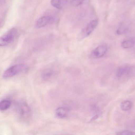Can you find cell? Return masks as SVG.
<instances>
[{
    "label": "cell",
    "mask_w": 135,
    "mask_h": 135,
    "mask_svg": "<svg viewBox=\"0 0 135 135\" xmlns=\"http://www.w3.org/2000/svg\"><path fill=\"white\" fill-rule=\"evenodd\" d=\"M54 70L50 69H48L45 70L42 74V78L44 80H48L51 78L54 74Z\"/></svg>",
    "instance_id": "8fae6325"
},
{
    "label": "cell",
    "mask_w": 135,
    "mask_h": 135,
    "mask_svg": "<svg viewBox=\"0 0 135 135\" xmlns=\"http://www.w3.org/2000/svg\"><path fill=\"white\" fill-rule=\"evenodd\" d=\"M18 35V31L16 28L9 30L0 38V46H5L8 45L15 40Z\"/></svg>",
    "instance_id": "6da1fadb"
},
{
    "label": "cell",
    "mask_w": 135,
    "mask_h": 135,
    "mask_svg": "<svg viewBox=\"0 0 135 135\" xmlns=\"http://www.w3.org/2000/svg\"><path fill=\"white\" fill-rule=\"evenodd\" d=\"M116 134L120 135H134L135 134V133L132 131H129V130H125V131H123L122 132H118Z\"/></svg>",
    "instance_id": "9a60e30c"
},
{
    "label": "cell",
    "mask_w": 135,
    "mask_h": 135,
    "mask_svg": "<svg viewBox=\"0 0 135 135\" xmlns=\"http://www.w3.org/2000/svg\"><path fill=\"white\" fill-rule=\"evenodd\" d=\"M69 111V109L67 107H58L56 110V115L59 118H65L68 115Z\"/></svg>",
    "instance_id": "ba28073f"
},
{
    "label": "cell",
    "mask_w": 135,
    "mask_h": 135,
    "mask_svg": "<svg viewBox=\"0 0 135 135\" xmlns=\"http://www.w3.org/2000/svg\"><path fill=\"white\" fill-rule=\"evenodd\" d=\"M54 21V18L51 16H43L37 20L35 23V27L37 28L45 27L52 23Z\"/></svg>",
    "instance_id": "5b68a950"
},
{
    "label": "cell",
    "mask_w": 135,
    "mask_h": 135,
    "mask_svg": "<svg viewBox=\"0 0 135 135\" xmlns=\"http://www.w3.org/2000/svg\"><path fill=\"white\" fill-rule=\"evenodd\" d=\"M98 22V20L97 19L91 20L83 29L81 35L84 37L89 36L97 27Z\"/></svg>",
    "instance_id": "277c9868"
},
{
    "label": "cell",
    "mask_w": 135,
    "mask_h": 135,
    "mask_svg": "<svg viewBox=\"0 0 135 135\" xmlns=\"http://www.w3.org/2000/svg\"><path fill=\"white\" fill-rule=\"evenodd\" d=\"M11 105V102L8 99H4L0 103V109L2 111L7 110Z\"/></svg>",
    "instance_id": "7c38bea8"
},
{
    "label": "cell",
    "mask_w": 135,
    "mask_h": 135,
    "mask_svg": "<svg viewBox=\"0 0 135 135\" xmlns=\"http://www.w3.org/2000/svg\"><path fill=\"white\" fill-rule=\"evenodd\" d=\"M85 0H71V5L73 7H78L83 3Z\"/></svg>",
    "instance_id": "5bb4252c"
},
{
    "label": "cell",
    "mask_w": 135,
    "mask_h": 135,
    "mask_svg": "<svg viewBox=\"0 0 135 135\" xmlns=\"http://www.w3.org/2000/svg\"><path fill=\"white\" fill-rule=\"evenodd\" d=\"M135 44V40L133 38L124 40L121 42V46L123 49H128L132 48Z\"/></svg>",
    "instance_id": "30bf717a"
},
{
    "label": "cell",
    "mask_w": 135,
    "mask_h": 135,
    "mask_svg": "<svg viewBox=\"0 0 135 135\" xmlns=\"http://www.w3.org/2000/svg\"><path fill=\"white\" fill-rule=\"evenodd\" d=\"M17 112L20 117L23 119L29 118L31 114L30 107L25 102H21L19 103L17 107Z\"/></svg>",
    "instance_id": "3957f363"
},
{
    "label": "cell",
    "mask_w": 135,
    "mask_h": 135,
    "mask_svg": "<svg viewBox=\"0 0 135 135\" xmlns=\"http://www.w3.org/2000/svg\"><path fill=\"white\" fill-rule=\"evenodd\" d=\"M121 109L124 111H128L132 108V103L130 101L127 100L122 103L121 104Z\"/></svg>",
    "instance_id": "4fadbf2b"
},
{
    "label": "cell",
    "mask_w": 135,
    "mask_h": 135,
    "mask_svg": "<svg viewBox=\"0 0 135 135\" xmlns=\"http://www.w3.org/2000/svg\"><path fill=\"white\" fill-rule=\"evenodd\" d=\"M107 51V46L105 45H102L95 48L92 52V54L94 57L99 58L103 56Z\"/></svg>",
    "instance_id": "8992f818"
},
{
    "label": "cell",
    "mask_w": 135,
    "mask_h": 135,
    "mask_svg": "<svg viewBox=\"0 0 135 135\" xmlns=\"http://www.w3.org/2000/svg\"><path fill=\"white\" fill-rule=\"evenodd\" d=\"M26 66L23 64L15 65L6 70L3 74V77L5 79L11 78L24 71Z\"/></svg>",
    "instance_id": "7a4b0ae2"
},
{
    "label": "cell",
    "mask_w": 135,
    "mask_h": 135,
    "mask_svg": "<svg viewBox=\"0 0 135 135\" xmlns=\"http://www.w3.org/2000/svg\"><path fill=\"white\" fill-rule=\"evenodd\" d=\"M131 70V68L129 66L124 65L119 67L116 72V76L118 78L120 79L129 74Z\"/></svg>",
    "instance_id": "52a82bcc"
},
{
    "label": "cell",
    "mask_w": 135,
    "mask_h": 135,
    "mask_svg": "<svg viewBox=\"0 0 135 135\" xmlns=\"http://www.w3.org/2000/svg\"><path fill=\"white\" fill-rule=\"evenodd\" d=\"M68 0H51V4L60 10L64 9L68 4Z\"/></svg>",
    "instance_id": "9c48e42d"
}]
</instances>
